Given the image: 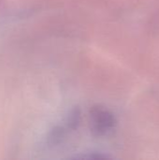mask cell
I'll use <instances>...</instances> for the list:
<instances>
[{"label":"cell","instance_id":"1","mask_svg":"<svg viewBox=\"0 0 159 160\" xmlns=\"http://www.w3.org/2000/svg\"><path fill=\"white\" fill-rule=\"evenodd\" d=\"M91 130L97 136L105 135L115 125L114 116L103 108H94L91 111Z\"/></svg>","mask_w":159,"mask_h":160}]
</instances>
